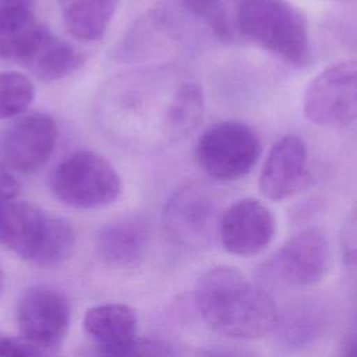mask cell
Returning <instances> with one entry per match:
<instances>
[{
  "label": "cell",
  "mask_w": 357,
  "mask_h": 357,
  "mask_svg": "<svg viewBox=\"0 0 357 357\" xmlns=\"http://www.w3.org/2000/svg\"><path fill=\"white\" fill-rule=\"evenodd\" d=\"M84 332L95 351H105L132 340L137 335V315L121 303H105L89 308L82 319Z\"/></svg>",
  "instance_id": "14"
},
{
  "label": "cell",
  "mask_w": 357,
  "mask_h": 357,
  "mask_svg": "<svg viewBox=\"0 0 357 357\" xmlns=\"http://www.w3.org/2000/svg\"><path fill=\"white\" fill-rule=\"evenodd\" d=\"M35 96L33 84L15 71L0 73V120L22 114Z\"/></svg>",
  "instance_id": "18"
},
{
  "label": "cell",
  "mask_w": 357,
  "mask_h": 357,
  "mask_svg": "<svg viewBox=\"0 0 357 357\" xmlns=\"http://www.w3.org/2000/svg\"><path fill=\"white\" fill-rule=\"evenodd\" d=\"M269 262L272 272L287 284H315L325 278L331 265L329 241L319 229L301 230L289 238Z\"/></svg>",
  "instance_id": "11"
},
{
  "label": "cell",
  "mask_w": 357,
  "mask_h": 357,
  "mask_svg": "<svg viewBox=\"0 0 357 357\" xmlns=\"http://www.w3.org/2000/svg\"><path fill=\"white\" fill-rule=\"evenodd\" d=\"M52 194L77 209H96L117 199L121 180L114 166L95 151H77L63 159L49 176Z\"/></svg>",
  "instance_id": "4"
},
{
  "label": "cell",
  "mask_w": 357,
  "mask_h": 357,
  "mask_svg": "<svg viewBox=\"0 0 357 357\" xmlns=\"http://www.w3.org/2000/svg\"><path fill=\"white\" fill-rule=\"evenodd\" d=\"M255 131L241 121L225 120L211 124L198 138L195 159L212 178L233 181L247 176L261 156Z\"/></svg>",
  "instance_id": "5"
},
{
  "label": "cell",
  "mask_w": 357,
  "mask_h": 357,
  "mask_svg": "<svg viewBox=\"0 0 357 357\" xmlns=\"http://www.w3.org/2000/svg\"><path fill=\"white\" fill-rule=\"evenodd\" d=\"M194 301L202 319L227 337L258 339L279 324L273 298L231 266L204 272L195 282Z\"/></svg>",
  "instance_id": "1"
},
{
  "label": "cell",
  "mask_w": 357,
  "mask_h": 357,
  "mask_svg": "<svg viewBox=\"0 0 357 357\" xmlns=\"http://www.w3.org/2000/svg\"><path fill=\"white\" fill-rule=\"evenodd\" d=\"M84 63L85 56L79 50L49 31L24 66L38 79L52 82L71 75Z\"/></svg>",
  "instance_id": "17"
},
{
  "label": "cell",
  "mask_w": 357,
  "mask_h": 357,
  "mask_svg": "<svg viewBox=\"0 0 357 357\" xmlns=\"http://www.w3.org/2000/svg\"><path fill=\"white\" fill-rule=\"evenodd\" d=\"M204 357H250L245 353L236 351V350H226V349H218V350H209L205 353Z\"/></svg>",
  "instance_id": "25"
},
{
  "label": "cell",
  "mask_w": 357,
  "mask_h": 357,
  "mask_svg": "<svg viewBox=\"0 0 357 357\" xmlns=\"http://www.w3.org/2000/svg\"><path fill=\"white\" fill-rule=\"evenodd\" d=\"M47 32L33 10L0 7V59L24 64Z\"/></svg>",
  "instance_id": "15"
},
{
  "label": "cell",
  "mask_w": 357,
  "mask_h": 357,
  "mask_svg": "<svg viewBox=\"0 0 357 357\" xmlns=\"http://www.w3.org/2000/svg\"><path fill=\"white\" fill-rule=\"evenodd\" d=\"M20 191V181L4 166H0V204L14 199Z\"/></svg>",
  "instance_id": "22"
},
{
  "label": "cell",
  "mask_w": 357,
  "mask_h": 357,
  "mask_svg": "<svg viewBox=\"0 0 357 357\" xmlns=\"http://www.w3.org/2000/svg\"><path fill=\"white\" fill-rule=\"evenodd\" d=\"M59 130L46 113H31L13 121L1 134L0 158L10 172L35 173L52 158Z\"/></svg>",
  "instance_id": "9"
},
{
  "label": "cell",
  "mask_w": 357,
  "mask_h": 357,
  "mask_svg": "<svg viewBox=\"0 0 357 357\" xmlns=\"http://www.w3.org/2000/svg\"><path fill=\"white\" fill-rule=\"evenodd\" d=\"M120 0H59L61 21L71 36L99 40L107 31Z\"/></svg>",
  "instance_id": "16"
},
{
  "label": "cell",
  "mask_w": 357,
  "mask_h": 357,
  "mask_svg": "<svg viewBox=\"0 0 357 357\" xmlns=\"http://www.w3.org/2000/svg\"><path fill=\"white\" fill-rule=\"evenodd\" d=\"M15 315L20 337L43 353L57 347L64 339L71 319V308L60 290L35 284L21 293Z\"/></svg>",
  "instance_id": "8"
},
{
  "label": "cell",
  "mask_w": 357,
  "mask_h": 357,
  "mask_svg": "<svg viewBox=\"0 0 357 357\" xmlns=\"http://www.w3.org/2000/svg\"><path fill=\"white\" fill-rule=\"evenodd\" d=\"M184 6L198 18H202L220 39L233 35L231 20L227 14L225 0H181Z\"/></svg>",
  "instance_id": "19"
},
{
  "label": "cell",
  "mask_w": 357,
  "mask_h": 357,
  "mask_svg": "<svg viewBox=\"0 0 357 357\" xmlns=\"http://www.w3.org/2000/svg\"><path fill=\"white\" fill-rule=\"evenodd\" d=\"M35 0H0V7L7 8H28L33 10Z\"/></svg>",
  "instance_id": "24"
},
{
  "label": "cell",
  "mask_w": 357,
  "mask_h": 357,
  "mask_svg": "<svg viewBox=\"0 0 357 357\" xmlns=\"http://www.w3.org/2000/svg\"><path fill=\"white\" fill-rule=\"evenodd\" d=\"M95 356L96 357H177V353L169 343L160 339L135 336L132 340L124 343L123 346L105 350V351H95Z\"/></svg>",
  "instance_id": "20"
},
{
  "label": "cell",
  "mask_w": 357,
  "mask_h": 357,
  "mask_svg": "<svg viewBox=\"0 0 357 357\" xmlns=\"http://www.w3.org/2000/svg\"><path fill=\"white\" fill-rule=\"evenodd\" d=\"M276 219L272 211L257 198H243L222 215L218 237L225 250L237 257L262 252L273 240Z\"/></svg>",
  "instance_id": "10"
},
{
  "label": "cell",
  "mask_w": 357,
  "mask_h": 357,
  "mask_svg": "<svg viewBox=\"0 0 357 357\" xmlns=\"http://www.w3.org/2000/svg\"><path fill=\"white\" fill-rule=\"evenodd\" d=\"M0 245L40 268H56L71 257L75 233L63 218L10 199L0 204Z\"/></svg>",
  "instance_id": "2"
},
{
  "label": "cell",
  "mask_w": 357,
  "mask_h": 357,
  "mask_svg": "<svg viewBox=\"0 0 357 357\" xmlns=\"http://www.w3.org/2000/svg\"><path fill=\"white\" fill-rule=\"evenodd\" d=\"M42 354L22 337L0 336V357H42Z\"/></svg>",
  "instance_id": "21"
},
{
  "label": "cell",
  "mask_w": 357,
  "mask_h": 357,
  "mask_svg": "<svg viewBox=\"0 0 357 357\" xmlns=\"http://www.w3.org/2000/svg\"><path fill=\"white\" fill-rule=\"evenodd\" d=\"M303 112L319 127L350 126L357 116L356 60H342L319 71L304 91Z\"/></svg>",
  "instance_id": "6"
},
{
  "label": "cell",
  "mask_w": 357,
  "mask_h": 357,
  "mask_svg": "<svg viewBox=\"0 0 357 357\" xmlns=\"http://www.w3.org/2000/svg\"><path fill=\"white\" fill-rule=\"evenodd\" d=\"M3 287H4V275H3V271L0 269V294L3 291Z\"/></svg>",
  "instance_id": "26"
},
{
  "label": "cell",
  "mask_w": 357,
  "mask_h": 357,
  "mask_svg": "<svg viewBox=\"0 0 357 357\" xmlns=\"http://www.w3.org/2000/svg\"><path fill=\"white\" fill-rule=\"evenodd\" d=\"M148 245V230L137 220L105 225L95 237L98 257L114 268H132L141 262Z\"/></svg>",
  "instance_id": "13"
},
{
  "label": "cell",
  "mask_w": 357,
  "mask_h": 357,
  "mask_svg": "<svg viewBox=\"0 0 357 357\" xmlns=\"http://www.w3.org/2000/svg\"><path fill=\"white\" fill-rule=\"evenodd\" d=\"M236 24L245 39L286 63L303 67L310 61L307 18L289 0H240Z\"/></svg>",
  "instance_id": "3"
},
{
  "label": "cell",
  "mask_w": 357,
  "mask_h": 357,
  "mask_svg": "<svg viewBox=\"0 0 357 357\" xmlns=\"http://www.w3.org/2000/svg\"><path fill=\"white\" fill-rule=\"evenodd\" d=\"M337 357H357L356 353V332L350 331L347 332V335L344 336L339 351H337Z\"/></svg>",
  "instance_id": "23"
},
{
  "label": "cell",
  "mask_w": 357,
  "mask_h": 357,
  "mask_svg": "<svg viewBox=\"0 0 357 357\" xmlns=\"http://www.w3.org/2000/svg\"><path fill=\"white\" fill-rule=\"evenodd\" d=\"M307 163L308 149L301 137L289 134L278 139L259 172L262 197L273 202L293 197L305 181Z\"/></svg>",
  "instance_id": "12"
},
{
  "label": "cell",
  "mask_w": 357,
  "mask_h": 357,
  "mask_svg": "<svg viewBox=\"0 0 357 357\" xmlns=\"http://www.w3.org/2000/svg\"><path fill=\"white\" fill-rule=\"evenodd\" d=\"M219 205L211 190L202 184H187L178 188L163 209L166 233L187 248L209 245L218 236Z\"/></svg>",
  "instance_id": "7"
}]
</instances>
